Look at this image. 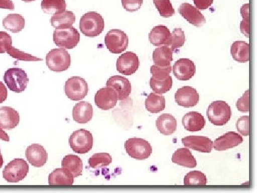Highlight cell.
I'll return each mask as SVG.
<instances>
[{
    "instance_id": "74e56055",
    "label": "cell",
    "mask_w": 257,
    "mask_h": 193,
    "mask_svg": "<svg viewBox=\"0 0 257 193\" xmlns=\"http://www.w3.org/2000/svg\"><path fill=\"white\" fill-rule=\"evenodd\" d=\"M154 4L162 18H168L175 14L170 0H153Z\"/></svg>"
},
{
    "instance_id": "8992f818",
    "label": "cell",
    "mask_w": 257,
    "mask_h": 193,
    "mask_svg": "<svg viewBox=\"0 0 257 193\" xmlns=\"http://www.w3.org/2000/svg\"><path fill=\"white\" fill-rule=\"evenodd\" d=\"M46 64L53 72H64L70 67L71 56L65 49H53L46 56Z\"/></svg>"
},
{
    "instance_id": "f6af8a7d",
    "label": "cell",
    "mask_w": 257,
    "mask_h": 193,
    "mask_svg": "<svg viewBox=\"0 0 257 193\" xmlns=\"http://www.w3.org/2000/svg\"><path fill=\"white\" fill-rule=\"evenodd\" d=\"M238 111L241 113H248L249 111V91L248 89L244 92L243 96L238 100L236 103Z\"/></svg>"
},
{
    "instance_id": "277c9868",
    "label": "cell",
    "mask_w": 257,
    "mask_h": 193,
    "mask_svg": "<svg viewBox=\"0 0 257 193\" xmlns=\"http://www.w3.org/2000/svg\"><path fill=\"white\" fill-rule=\"evenodd\" d=\"M124 148L128 156L139 160L148 159L152 153V147L150 143L142 138L128 139L125 142Z\"/></svg>"
},
{
    "instance_id": "7402d4cb",
    "label": "cell",
    "mask_w": 257,
    "mask_h": 193,
    "mask_svg": "<svg viewBox=\"0 0 257 193\" xmlns=\"http://www.w3.org/2000/svg\"><path fill=\"white\" fill-rule=\"evenodd\" d=\"M170 37V30L165 25L155 27L149 35V39L151 44L157 47L169 46Z\"/></svg>"
},
{
    "instance_id": "836d02e7",
    "label": "cell",
    "mask_w": 257,
    "mask_h": 193,
    "mask_svg": "<svg viewBox=\"0 0 257 193\" xmlns=\"http://www.w3.org/2000/svg\"><path fill=\"white\" fill-rule=\"evenodd\" d=\"M112 162V157L109 153L106 152H100L93 155L92 157H89V167L93 169L102 168V167L109 166Z\"/></svg>"
},
{
    "instance_id": "6da1fadb",
    "label": "cell",
    "mask_w": 257,
    "mask_h": 193,
    "mask_svg": "<svg viewBox=\"0 0 257 193\" xmlns=\"http://www.w3.org/2000/svg\"><path fill=\"white\" fill-rule=\"evenodd\" d=\"M79 29L81 32L85 36H99L104 31V19L101 15L96 12H89L81 18Z\"/></svg>"
},
{
    "instance_id": "8d00e7d4",
    "label": "cell",
    "mask_w": 257,
    "mask_h": 193,
    "mask_svg": "<svg viewBox=\"0 0 257 193\" xmlns=\"http://www.w3.org/2000/svg\"><path fill=\"white\" fill-rule=\"evenodd\" d=\"M186 42V37L184 32L181 28H175L171 34L169 47L172 51L179 50L184 46Z\"/></svg>"
},
{
    "instance_id": "c3c4849f",
    "label": "cell",
    "mask_w": 257,
    "mask_h": 193,
    "mask_svg": "<svg viewBox=\"0 0 257 193\" xmlns=\"http://www.w3.org/2000/svg\"><path fill=\"white\" fill-rule=\"evenodd\" d=\"M8 98V89L6 86L0 81V104L4 103Z\"/></svg>"
},
{
    "instance_id": "d590c367",
    "label": "cell",
    "mask_w": 257,
    "mask_h": 193,
    "mask_svg": "<svg viewBox=\"0 0 257 193\" xmlns=\"http://www.w3.org/2000/svg\"><path fill=\"white\" fill-rule=\"evenodd\" d=\"M207 184V177L200 171H192L184 177V185H206Z\"/></svg>"
},
{
    "instance_id": "7c38bea8",
    "label": "cell",
    "mask_w": 257,
    "mask_h": 193,
    "mask_svg": "<svg viewBox=\"0 0 257 193\" xmlns=\"http://www.w3.org/2000/svg\"><path fill=\"white\" fill-rule=\"evenodd\" d=\"M117 95L114 89L111 87H103L96 92L94 96V103L99 109L109 111L116 106L117 103Z\"/></svg>"
},
{
    "instance_id": "60d3db41",
    "label": "cell",
    "mask_w": 257,
    "mask_h": 193,
    "mask_svg": "<svg viewBox=\"0 0 257 193\" xmlns=\"http://www.w3.org/2000/svg\"><path fill=\"white\" fill-rule=\"evenodd\" d=\"M172 67H160V66L152 65L150 68V72L152 77L157 79H165L170 77L172 72Z\"/></svg>"
},
{
    "instance_id": "7dc6e473",
    "label": "cell",
    "mask_w": 257,
    "mask_h": 193,
    "mask_svg": "<svg viewBox=\"0 0 257 193\" xmlns=\"http://www.w3.org/2000/svg\"><path fill=\"white\" fill-rule=\"evenodd\" d=\"M0 9L14 10V3L12 0H0Z\"/></svg>"
},
{
    "instance_id": "603a6c76",
    "label": "cell",
    "mask_w": 257,
    "mask_h": 193,
    "mask_svg": "<svg viewBox=\"0 0 257 193\" xmlns=\"http://www.w3.org/2000/svg\"><path fill=\"white\" fill-rule=\"evenodd\" d=\"M205 119L198 112H189L182 118V124L185 130L189 132H198L205 126Z\"/></svg>"
},
{
    "instance_id": "b9f144b4",
    "label": "cell",
    "mask_w": 257,
    "mask_h": 193,
    "mask_svg": "<svg viewBox=\"0 0 257 193\" xmlns=\"http://www.w3.org/2000/svg\"><path fill=\"white\" fill-rule=\"evenodd\" d=\"M236 128L243 136H248L249 135V116L245 115L239 118L236 122Z\"/></svg>"
},
{
    "instance_id": "681fc988",
    "label": "cell",
    "mask_w": 257,
    "mask_h": 193,
    "mask_svg": "<svg viewBox=\"0 0 257 193\" xmlns=\"http://www.w3.org/2000/svg\"><path fill=\"white\" fill-rule=\"evenodd\" d=\"M0 139H1V140H4V141H10L9 135L5 133L4 130H3V128H0Z\"/></svg>"
},
{
    "instance_id": "2e32d148",
    "label": "cell",
    "mask_w": 257,
    "mask_h": 193,
    "mask_svg": "<svg viewBox=\"0 0 257 193\" xmlns=\"http://www.w3.org/2000/svg\"><path fill=\"white\" fill-rule=\"evenodd\" d=\"M184 146L196 151L210 153L213 149V142L207 137L190 135L182 139Z\"/></svg>"
},
{
    "instance_id": "d6986e66",
    "label": "cell",
    "mask_w": 257,
    "mask_h": 193,
    "mask_svg": "<svg viewBox=\"0 0 257 193\" xmlns=\"http://www.w3.org/2000/svg\"><path fill=\"white\" fill-rule=\"evenodd\" d=\"M27 159L35 167H43L47 163L48 155L46 150L40 144H32L25 152Z\"/></svg>"
},
{
    "instance_id": "5bb4252c",
    "label": "cell",
    "mask_w": 257,
    "mask_h": 193,
    "mask_svg": "<svg viewBox=\"0 0 257 193\" xmlns=\"http://www.w3.org/2000/svg\"><path fill=\"white\" fill-rule=\"evenodd\" d=\"M106 87L114 89L119 101L126 100L132 92L131 83L127 78L122 76L114 75L109 77L106 82Z\"/></svg>"
},
{
    "instance_id": "ac0fdd59",
    "label": "cell",
    "mask_w": 257,
    "mask_h": 193,
    "mask_svg": "<svg viewBox=\"0 0 257 193\" xmlns=\"http://www.w3.org/2000/svg\"><path fill=\"white\" fill-rule=\"evenodd\" d=\"M178 12L179 14L189 22V23L197 28L202 27L206 23V19L204 15L197 8H194L189 3H183L181 5Z\"/></svg>"
},
{
    "instance_id": "484cf974",
    "label": "cell",
    "mask_w": 257,
    "mask_h": 193,
    "mask_svg": "<svg viewBox=\"0 0 257 193\" xmlns=\"http://www.w3.org/2000/svg\"><path fill=\"white\" fill-rule=\"evenodd\" d=\"M48 180L50 185H72L74 177L70 172L62 167L51 172Z\"/></svg>"
},
{
    "instance_id": "d6a6232c",
    "label": "cell",
    "mask_w": 257,
    "mask_h": 193,
    "mask_svg": "<svg viewBox=\"0 0 257 193\" xmlns=\"http://www.w3.org/2000/svg\"><path fill=\"white\" fill-rule=\"evenodd\" d=\"M41 8L47 14H57L65 11L67 4L65 0H42Z\"/></svg>"
},
{
    "instance_id": "5b68a950",
    "label": "cell",
    "mask_w": 257,
    "mask_h": 193,
    "mask_svg": "<svg viewBox=\"0 0 257 193\" xmlns=\"http://www.w3.org/2000/svg\"><path fill=\"white\" fill-rule=\"evenodd\" d=\"M53 40L57 46L71 50L78 45L80 41V34L73 27L56 29L54 31Z\"/></svg>"
},
{
    "instance_id": "7a4b0ae2",
    "label": "cell",
    "mask_w": 257,
    "mask_h": 193,
    "mask_svg": "<svg viewBox=\"0 0 257 193\" xmlns=\"http://www.w3.org/2000/svg\"><path fill=\"white\" fill-rule=\"evenodd\" d=\"M208 119L215 126L227 124L231 119V108L226 102L218 101L211 103L207 111Z\"/></svg>"
},
{
    "instance_id": "bcb514c9",
    "label": "cell",
    "mask_w": 257,
    "mask_h": 193,
    "mask_svg": "<svg viewBox=\"0 0 257 193\" xmlns=\"http://www.w3.org/2000/svg\"><path fill=\"white\" fill-rule=\"evenodd\" d=\"M193 1L196 8L201 10L208 9L214 3V0H193Z\"/></svg>"
},
{
    "instance_id": "9c48e42d",
    "label": "cell",
    "mask_w": 257,
    "mask_h": 193,
    "mask_svg": "<svg viewBox=\"0 0 257 193\" xmlns=\"http://www.w3.org/2000/svg\"><path fill=\"white\" fill-rule=\"evenodd\" d=\"M89 92V86L85 79L80 77H72L67 79L64 86V92L71 101H79L84 99Z\"/></svg>"
},
{
    "instance_id": "ab89813d",
    "label": "cell",
    "mask_w": 257,
    "mask_h": 193,
    "mask_svg": "<svg viewBox=\"0 0 257 193\" xmlns=\"http://www.w3.org/2000/svg\"><path fill=\"white\" fill-rule=\"evenodd\" d=\"M243 20L240 24V30L245 37H249V4L243 5L241 8Z\"/></svg>"
},
{
    "instance_id": "8fae6325",
    "label": "cell",
    "mask_w": 257,
    "mask_h": 193,
    "mask_svg": "<svg viewBox=\"0 0 257 193\" xmlns=\"http://www.w3.org/2000/svg\"><path fill=\"white\" fill-rule=\"evenodd\" d=\"M118 72L124 75H132L140 67L138 56L133 52H126L117 59L116 64Z\"/></svg>"
},
{
    "instance_id": "44dd1931",
    "label": "cell",
    "mask_w": 257,
    "mask_h": 193,
    "mask_svg": "<svg viewBox=\"0 0 257 193\" xmlns=\"http://www.w3.org/2000/svg\"><path fill=\"white\" fill-rule=\"evenodd\" d=\"M72 116L76 123L86 124L92 120L93 108L90 103L82 101L74 106L72 111Z\"/></svg>"
},
{
    "instance_id": "83f0119b",
    "label": "cell",
    "mask_w": 257,
    "mask_h": 193,
    "mask_svg": "<svg viewBox=\"0 0 257 193\" xmlns=\"http://www.w3.org/2000/svg\"><path fill=\"white\" fill-rule=\"evenodd\" d=\"M76 17L71 11H64L52 17L50 23L56 29L71 28L75 23Z\"/></svg>"
},
{
    "instance_id": "4fadbf2b",
    "label": "cell",
    "mask_w": 257,
    "mask_h": 193,
    "mask_svg": "<svg viewBox=\"0 0 257 193\" xmlns=\"http://www.w3.org/2000/svg\"><path fill=\"white\" fill-rule=\"evenodd\" d=\"M175 99L179 106L186 108H192L199 103V94L194 87L184 86L177 89Z\"/></svg>"
},
{
    "instance_id": "ffe728a7",
    "label": "cell",
    "mask_w": 257,
    "mask_h": 193,
    "mask_svg": "<svg viewBox=\"0 0 257 193\" xmlns=\"http://www.w3.org/2000/svg\"><path fill=\"white\" fill-rule=\"evenodd\" d=\"M20 117L18 111L10 107L0 108V128L12 130L20 123Z\"/></svg>"
},
{
    "instance_id": "f35d334b",
    "label": "cell",
    "mask_w": 257,
    "mask_h": 193,
    "mask_svg": "<svg viewBox=\"0 0 257 193\" xmlns=\"http://www.w3.org/2000/svg\"><path fill=\"white\" fill-rule=\"evenodd\" d=\"M8 55L11 56L13 58L16 59L18 61H25V62H37V61H42V58L35 57L30 55V54L25 53V52H22L18 49L12 46L9 50L7 51Z\"/></svg>"
},
{
    "instance_id": "7bdbcfd3",
    "label": "cell",
    "mask_w": 257,
    "mask_h": 193,
    "mask_svg": "<svg viewBox=\"0 0 257 193\" xmlns=\"http://www.w3.org/2000/svg\"><path fill=\"white\" fill-rule=\"evenodd\" d=\"M12 46V37L6 32H0V54L5 53Z\"/></svg>"
},
{
    "instance_id": "52a82bcc",
    "label": "cell",
    "mask_w": 257,
    "mask_h": 193,
    "mask_svg": "<svg viewBox=\"0 0 257 193\" xmlns=\"http://www.w3.org/2000/svg\"><path fill=\"white\" fill-rule=\"evenodd\" d=\"M93 136L90 132L80 129L74 132L69 138V145L74 152L77 154L87 153L92 149Z\"/></svg>"
},
{
    "instance_id": "1f68e13d",
    "label": "cell",
    "mask_w": 257,
    "mask_h": 193,
    "mask_svg": "<svg viewBox=\"0 0 257 193\" xmlns=\"http://www.w3.org/2000/svg\"><path fill=\"white\" fill-rule=\"evenodd\" d=\"M3 25L8 31L18 33L25 28V20L21 15L10 14L3 20Z\"/></svg>"
},
{
    "instance_id": "f1b7e54d",
    "label": "cell",
    "mask_w": 257,
    "mask_h": 193,
    "mask_svg": "<svg viewBox=\"0 0 257 193\" xmlns=\"http://www.w3.org/2000/svg\"><path fill=\"white\" fill-rule=\"evenodd\" d=\"M173 51L168 46L157 47L153 52V61L155 65L160 67L170 66L173 61Z\"/></svg>"
},
{
    "instance_id": "d4e9b609",
    "label": "cell",
    "mask_w": 257,
    "mask_h": 193,
    "mask_svg": "<svg viewBox=\"0 0 257 193\" xmlns=\"http://www.w3.org/2000/svg\"><path fill=\"white\" fill-rule=\"evenodd\" d=\"M157 130L162 135H171L175 133L177 128V121L173 115H161L156 121Z\"/></svg>"
},
{
    "instance_id": "3957f363",
    "label": "cell",
    "mask_w": 257,
    "mask_h": 193,
    "mask_svg": "<svg viewBox=\"0 0 257 193\" xmlns=\"http://www.w3.org/2000/svg\"><path fill=\"white\" fill-rule=\"evenodd\" d=\"M30 167L24 159L16 158L12 160L3 170V177L7 182L17 183L23 180L28 175Z\"/></svg>"
},
{
    "instance_id": "816d5d0a",
    "label": "cell",
    "mask_w": 257,
    "mask_h": 193,
    "mask_svg": "<svg viewBox=\"0 0 257 193\" xmlns=\"http://www.w3.org/2000/svg\"><path fill=\"white\" fill-rule=\"evenodd\" d=\"M23 2H25V3H31V2L35 1V0H23Z\"/></svg>"
},
{
    "instance_id": "4dcf8cb0",
    "label": "cell",
    "mask_w": 257,
    "mask_h": 193,
    "mask_svg": "<svg viewBox=\"0 0 257 193\" xmlns=\"http://www.w3.org/2000/svg\"><path fill=\"white\" fill-rule=\"evenodd\" d=\"M165 96L157 93H150L145 101V108L151 113H159L165 111Z\"/></svg>"
},
{
    "instance_id": "cb8c5ba5",
    "label": "cell",
    "mask_w": 257,
    "mask_h": 193,
    "mask_svg": "<svg viewBox=\"0 0 257 193\" xmlns=\"http://www.w3.org/2000/svg\"><path fill=\"white\" fill-rule=\"evenodd\" d=\"M172 162L189 168L197 167V162L195 157L189 149L179 148L176 150L172 157Z\"/></svg>"
},
{
    "instance_id": "e575fe53",
    "label": "cell",
    "mask_w": 257,
    "mask_h": 193,
    "mask_svg": "<svg viewBox=\"0 0 257 193\" xmlns=\"http://www.w3.org/2000/svg\"><path fill=\"white\" fill-rule=\"evenodd\" d=\"M173 81L171 76L165 79H157L153 77L150 79V87L152 90L159 94H165L172 89Z\"/></svg>"
},
{
    "instance_id": "30bf717a",
    "label": "cell",
    "mask_w": 257,
    "mask_h": 193,
    "mask_svg": "<svg viewBox=\"0 0 257 193\" xmlns=\"http://www.w3.org/2000/svg\"><path fill=\"white\" fill-rule=\"evenodd\" d=\"M104 42L111 53L120 54L126 50L128 45L127 35L121 30L114 29L106 33Z\"/></svg>"
},
{
    "instance_id": "f546056e",
    "label": "cell",
    "mask_w": 257,
    "mask_h": 193,
    "mask_svg": "<svg viewBox=\"0 0 257 193\" xmlns=\"http://www.w3.org/2000/svg\"><path fill=\"white\" fill-rule=\"evenodd\" d=\"M231 55L236 62H248L249 60V45L243 41L233 42L231 46Z\"/></svg>"
},
{
    "instance_id": "ee69618b",
    "label": "cell",
    "mask_w": 257,
    "mask_h": 193,
    "mask_svg": "<svg viewBox=\"0 0 257 193\" xmlns=\"http://www.w3.org/2000/svg\"><path fill=\"white\" fill-rule=\"evenodd\" d=\"M121 4L128 13H135L141 8L143 0H121Z\"/></svg>"
},
{
    "instance_id": "9a60e30c",
    "label": "cell",
    "mask_w": 257,
    "mask_h": 193,
    "mask_svg": "<svg viewBox=\"0 0 257 193\" xmlns=\"http://www.w3.org/2000/svg\"><path fill=\"white\" fill-rule=\"evenodd\" d=\"M172 69L176 78L181 81L189 80L196 74L194 62L187 58L179 59L174 64Z\"/></svg>"
},
{
    "instance_id": "ba28073f",
    "label": "cell",
    "mask_w": 257,
    "mask_h": 193,
    "mask_svg": "<svg viewBox=\"0 0 257 193\" xmlns=\"http://www.w3.org/2000/svg\"><path fill=\"white\" fill-rule=\"evenodd\" d=\"M5 82L10 90L16 93L23 92L28 87V74L20 68H10L5 72Z\"/></svg>"
},
{
    "instance_id": "e0dca14e",
    "label": "cell",
    "mask_w": 257,
    "mask_h": 193,
    "mask_svg": "<svg viewBox=\"0 0 257 193\" xmlns=\"http://www.w3.org/2000/svg\"><path fill=\"white\" fill-rule=\"evenodd\" d=\"M243 139L239 134L234 132L225 133L213 142V147L217 151H224L239 146L243 143Z\"/></svg>"
},
{
    "instance_id": "4316f807",
    "label": "cell",
    "mask_w": 257,
    "mask_h": 193,
    "mask_svg": "<svg viewBox=\"0 0 257 193\" xmlns=\"http://www.w3.org/2000/svg\"><path fill=\"white\" fill-rule=\"evenodd\" d=\"M62 168L70 172L74 177L82 175L83 170V162L80 157L77 155H68L62 159Z\"/></svg>"
},
{
    "instance_id": "f907efd6",
    "label": "cell",
    "mask_w": 257,
    "mask_h": 193,
    "mask_svg": "<svg viewBox=\"0 0 257 193\" xmlns=\"http://www.w3.org/2000/svg\"><path fill=\"white\" fill-rule=\"evenodd\" d=\"M3 163H4V160H3V155L1 154V150H0V168L3 167Z\"/></svg>"
}]
</instances>
